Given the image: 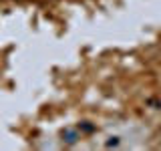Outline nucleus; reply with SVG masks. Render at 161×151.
Returning a JSON list of instances; mask_svg holds the SVG:
<instances>
[{"instance_id":"obj_2","label":"nucleus","mask_w":161,"mask_h":151,"mask_svg":"<svg viewBox=\"0 0 161 151\" xmlns=\"http://www.w3.org/2000/svg\"><path fill=\"white\" fill-rule=\"evenodd\" d=\"M117 143H119V139H117V137H113L111 141H107V147H113V145H117Z\"/></svg>"},{"instance_id":"obj_1","label":"nucleus","mask_w":161,"mask_h":151,"mask_svg":"<svg viewBox=\"0 0 161 151\" xmlns=\"http://www.w3.org/2000/svg\"><path fill=\"white\" fill-rule=\"evenodd\" d=\"M63 141L69 145H75L79 141V131L77 129H64L63 131Z\"/></svg>"},{"instance_id":"obj_3","label":"nucleus","mask_w":161,"mask_h":151,"mask_svg":"<svg viewBox=\"0 0 161 151\" xmlns=\"http://www.w3.org/2000/svg\"><path fill=\"white\" fill-rule=\"evenodd\" d=\"M16 2H24V0H16Z\"/></svg>"}]
</instances>
